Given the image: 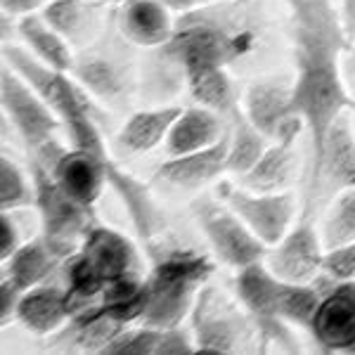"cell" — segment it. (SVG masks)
<instances>
[{"label":"cell","instance_id":"6da1fadb","mask_svg":"<svg viewBox=\"0 0 355 355\" xmlns=\"http://www.w3.org/2000/svg\"><path fill=\"white\" fill-rule=\"evenodd\" d=\"M294 48V100L306 121L311 162L322 152L324 137L355 100L346 88V55L351 50L339 8L331 0H287Z\"/></svg>","mask_w":355,"mask_h":355},{"label":"cell","instance_id":"7a4b0ae2","mask_svg":"<svg viewBox=\"0 0 355 355\" xmlns=\"http://www.w3.org/2000/svg\"><path fill=\"white\" fill-rule=\"evenodd\" d=\"M259 43L256 24L239 0H223L175 19L173 36L152 57L150 88L187 85L199 73L227 69Z\"/></svg>","mask_w":355,"mask_h":355},{"label":"cell","instance_id":"3957f363","mask_svg":"<svg viewBox=\"0 0 355 355\" xmlns=\"http://www.w3.org/2000/svg\"><path fill=\"white\" fill-rule=\"evenodd\" d=\"M3 62L12 67L60 116L69 140H71V147H81V150L100 154V157H110L102 130L95 121L93 110H90L85 88L78 81L69 78V71H60V69L45 64L36 55L12 43L3 45Z\"/></svg>","mask_w":355,"mask_h":355},{"label":"cell","instance_id":"277c9868","mask_svg":"<svg viewBox=\"0 0 355 355\" xmlns=\"http://www.w3.org/2000/svg\"><path fill=\"white\" fill-rule=\"evenodd\" d=\"M216 272V263L192 249H173L147 277V311L140 324L168 329L190 320L199 291Z\"/></svg>","mask_w":355,"mask_h":355},{"label":"cell","instance_id":"5b68a950","mask_svg":"<svg viewBox=\"0 0 355 355\" xmlns=\"http://www.w3.org/2000/svg\"><path fill=\"white\" fill-rule=\"evenodd\" d=\"M190 327L197 351L194 355H232L263 351L259 331L239 299H232L211 279L199 291L190 313Z\"/></svg>","mask_w":355,"mask_h":355},{"label":"cell","instance_id":"8992f818","mask_svg":"<svg viewBox=\"0 0 355 355\" xmlns=\"http://www.w3.org/2000/svg\"><path fill=\"white\" fill-rule=\"evenodd\" d=\"M28 171L36 185L33 209L38 211V218H41V234L64 256H71L73 251H78L85 234L97 225L93 206L78 202L67 190H62L53 171L38 159L28 157Z\"/></svg>","mask_w":355,"mask_h":355},{"label":"cell","instance_id":"52a82bcc","mask_svg":"<svg viewBox=\"0 0 355 355\" xmlns=\"http://www.w3.org/2000/svg\"><path fill=\"white\" fill-rule=\"evenodd\" d=\"M190 211L209 249L223 266L237 272L266 259L268 246L220 197L214 199L209 194H202L190 204Z\"/></svg>","mask_w":355,"mask_h":355},{"label":"cell","instance_id":"ba28073f","mask_svg":"<svg viewBox=\"0 0 355 355\" xmlns=\"http://www.w3.org/2000/svg\"><path fill=\"white\" fill-rule=\"evenodd\" d=\"M355 187V125L353 114H341L324 137L322 152L308 166L306 211H324L331 199Z\"/></svg>","mask_w":355,"mask_h":355},{"label":"cell","instance_id":"9c48e42d","mask_svg":"<svg viewBox=\"0 0 355 355\" xmlns=\"http://www.w3.org/2000/svg\"><path fill=\"white\" fill-rule=\"evenodd\" d=\"M277 289L279 279L268 270L263 261L246 266L234 275V296L249 313L263 351L279 348L284 353H296L299 346L291 334V324L284 322L277 311Z\"/></svg>","mask_w":355,"mask_h":355},{"label":"cell","instance_id":"30bf717a","mask_svg":"<svg viewBox=\"0 0 355 355\" xmlns=\"http://www.w3.org/2000/svg\"><path fill=\"white\" fill-rule=\"evenodd\" d=\"M242 114L270 142H296L306 130V121L296 110L294 81L284 76L254 78L244 88Z\"/></svg>","mask_w":355,"mask_h":355},{"label":"cell","instance_id":"8fae6325","mask_svg":"<svg viewBox=\"0 0 355 355\" xmlns=\"http://www.w3.org/2000/svg\"><path fill=\"white\" fill-rule=\"evenodd\" d=\"M0 107L28 154L57 140V133L64 128L48 102L5 62L0 69Z\"/></svg>","mask_w":355,"mask_h":355},{"label":"cell","instance_id":"7c38bea8","mask_svg":"<svg viewBox=\"0 0 355 355\" xmlns=\"http://www.w3.org/2000/svg\"><path fill=\"white\" fill-rule=\"evenodd\" d=\"M218 197L251 227V232L266 246L279 242L291 230L296 216L294 192H259L249 190V187L223 185Z\"/></svg>","mask_w":355,"mask_h":355},{"label":"cell","instance_id":"4fadbf2b","mask_svg":"<svg viewBox=\"0 0 355 355\" xmlns=\"http://www.w3.org/2000/svg\"><path fill=\"white\" fill-rule=\"evenodd\" d=\"M324 259L327 249L320 230L311 220H301L299 225H291L279 242L268 246L263 263L282 282L311 284L324 275Z\"/></svg>","mask_w":355,"mask_h":355},{"label":"cell","instance_id":"5bb4252c","mask_svg":"<svg viewBox=\"0 0 355 355\" xmlns=\"http://www.w3.org/2000/svg\"><path fill=\"white\" fill-rule=\"evenodd\" d=\"M308 331L322 353L355 355V279H329Z\"/></svg>","mask_w":355,"mask_h":355},{"label":"cell","instance_id":"9a60e30c","mask_svg":"<svg viewBox=\"0 0 355 355\" xmlns=\"http://www.w3.org/2000/svg\"><path fill=\"white\" fill-rule=\"evenodd\" d=\"M78 254L90 266V270L100 277L105 289L116 279L140 275L142 268L135 244L123 232L100 225V223L85 234V239L78 246Z\"/></svg>","mask_w":355,"mask_h":355},{"label":"cell","instance_id":"2e32d148","mask_svg":"<svg viewBox=\"0 0 355 355\" xmlns=\"http://www.w3.org/2000/svg\"><path fill=\"white\" fill-rule=\"evenodd\" d=\"M119 33L135 48L157 50L173 36V10L164 0H125L116 12Z\"/></svg>","mask_w":355,"mask_h":355},{"label":"cell","instance_id":"e0dca14e","mask_svg":"<svg viewBox=\"0 0 355 355\" xmlns=\"http://www.w3.org/2000/svg\"><path fill=\"white\" fill-rule=\"evenodd\" d=\"M125 327H130V324H123L121 320L112 318L110 313L102 311L100 303H93V306L78 311L60 331H55V339L50 343H53V348L64 353L105 355L110 343Z\"/></svg>","mask_w":355,"mask_h":355},{"label":"cell","instance_id":"ac0fdd59","mask_svg":"<svg viewBox=\"0 0 355 355\" xmlns=\"http://www.w3.org/2000/svg\"><path fill=\"white\" fill-rule=\"evenodd\" d=\"M107 164H110V157L71 147V150H64L50 171L62 185V190H67L78 202L95 206L97 199L102 197V190L110 185Z\"/></svg>","mask_w":355,"mask_h":355},{"label":"cell","instance_id":"d6986e66","mask_svg":"<svg viewBox=\"0 0 355 355\" xmlns=\"http://www.w3.org/2000/svg\"><path fill=\"white\" fill-rule=\"evenodd\" d=\"M107 0H50L43 17L53 24L71 48H88L100 41L105 28Z\"/></svg>","mask_w":355,"mask_h":355},{"label":"cell","instance_id":"ffe728a7","mask_svg":"<svg viewBox=\"0 0 355 355\" xmlns=\"http://www.w3.org/2000/svg\"><path fill=\"white\" fill-rule=\"evenodd\" d=\"M227 171V135L220 142L180 157H168L159 166L157 175L164 182L187 192H199Z\"/></svg>","mask_w":355,"mask_h":355},{"label":"cell","instance_id":"44dd1931","mask_svg":"<svg viewBox=\"0 0 355 355\" xmlns=\"http://www.w3.org/2000/svg\"><path fill=\"white\" fill-rule=\"evenodd\" d=\"M71 306H69L64 284H38L21 294L17 306L15 320L26 331L36 336H48L60 331L71 320Z\"/></svg>","mask_w":355,"mask_h":355},{"label":"cell","instance_id":"7402d4cb","mask_svg":"<svg viewBox=\"0 0 355 355\" xmlns=\"http://www.w3.org/2000/svg\"><path fill=\"white\" fill-rule=\"evenodd\" d=\"M107 178H110V185L121 197L125 214H128V218L142 242H152L154 237H159L166 230V216L159 209V204L154 202L152 192L147 190L145 182L133 178L128 171H123L121 166L114 164L112 159L107 164Z\"/></svg>","mask_w":355,"mask_h":355},{"label":"cell","instance_id":"603a6c76","mask_svg":"<svg viewBox=\"0 0 355 355\" xmlns=\"http://www.w3.org/2000/svg\"><path fill=\"white\" fill-rule=\"evenodd\" d=\"M71 71L90 95H95L102 102H112V105L128 100L137 85L128 67L121 64V62H114V57L110 55L100 53H90L78 62H73Z\"/></svg>","mask_w":355,"mask_h":355},{"label":"cell","instance_id":"cb8c5ba5","mask_svg":"<svg viewBox=\"0 0 355 355\" xmlns=\"http://www.w3.org/2000/svg\"><path fill=\"white\" fill-rule=\"evenodd\" d=\"M67 259L69 256L38 234L21 244L8 261H3V277L12 279L21 291H26L48 282L57 270H62Z\"/></svg>","mask_w":355,"mask_h":355},{"label":"cell","instance_id":"d4e9b609","mask_svg":"<svg viewBox=\"0 0 355 355\" xmlns=\"http://www.w3.org/2000/svg\"><path fill=\"white\" fill-rule=\"evenodd\" d=\"M225 135L227 130L223 123V114L206 110L202 105L187 107L180 112L168 137H166V154L180 157V154L206 150V147L220 142Z\"/></svg>","mask_w":355,"mask_h":355},{"label":"cell","instance_id":"484cf974","mask_svg":"<svg viewBox=\"0 0 355 355\" xmlns=\"http://www.w3.org/2000/svg\"><path fill=\"white\" fill-rule=\"evenodd\" d=\"M180 112L182 107L178 105H159L150 107V110L133 112L119 130V145L130 154H145L157 150L162 142H166Z\"/></svg>","mask_w":355,"mask_h":355},{"label":"cell","instance_id":"4316f807","mask_svg":"<svg viewBox=\"0 0 355 355\" xmlns=\"http://www.w3.org/2000/svg\"><path fill=\"white\" fill-rule=\"evenodd\" d=\"M17 36L24 41L26 50L36 55L45 64L60 69V71H71L73 69V48L62 36L57 28L43 17V12H31L17 17Z\"/></svg>","mask_w":355,"mask_h":355},{"label":"cell","instance_id":"83f0119b","mask_svg":"<svg viewBox=\"0 0 355 355\" xmlns=\"http://www.w3.org/2000/svg\"><path fill=\"white\" fill-rule=\"evenodd\" d=\"M296 142H270L254 168L242 175V185L259 192H282L289 190L296 178Z\"/></svg>","mask_w":355,"mask_h":355},{"label":"cell","instance_id":"f1b7e54d","mask_svg":"<svg viewBox=\"0 0 355 355\" xmlns=\"http://www.w3.org/2000/svg\"><path fill=\"white\" fill-rule=\"evenodd\" d=\"M270 147V140L256 128L242 110H234V121L227 130V173L246 175Z\"/></svg>","mask_w":355,"mask_h":355},{"label":"cell","instance_id":"f546056e","mask_svg":"<svg viewBox=\"0 0 355 355\" xmlns=\"http://www.w3.org/2000/svg\"><path fill=\"white\" fill-rule=\"evenodd\" d=\"M97 303L102 311L121 320L123 324H140L142 315L147 311V279H142L140 275L116 279L102 291Z\"/></svg>","mask_w":355,"mask_h":355},{"label":"cell","instance_id":"4dcf8cb0","mask_svg":"<svg viewBox=\"0 0 355 355\" xmlns=\"http://www.w3.org/2000/svg\"><path fill=\"white\" fill-rule=\"evenodd\" d=\"M318 230L327 251L355 242V187L339 192L324 206Z\"/></svg>","mask_w":355,"mask_h":355},{"label":"cell","instance_id":"1f68e13d","mask_svg":"<svg viewBox=\"0 0 355 355\" xmlns=\"http://www.w3.org/2000/svg\"><path fill=\"white\" fill-rule=\"evenodd\" d=\"M322 294L324 289L318 287V279L311 284H294L279 279V289H277L279 318L287 324H291V327L311 329L318 306L322 301Z\"/></svg>","mask_w":355,"mask_h":355},{"label":"cell","instance_id":"d6a6232c","mask_svg":"<svg viewBox=\"0 0 355 355\" xmlns=\"http://www.w3.org/2000/svg\"><path fill=\"white\" fill-rule=\"evenodd\" d=\"M190 90L197 105L206 107V110H214L218 114H234V85L232 76L227 69H214V71L199 73L197 78H192L185 85Z\"/></svg>","mask_w":355,"mask_h":355},{"label":"cell","instance_id":"836d02e7","mask_svg":"<svg viewBox=\"0 0 355 355\" xmlns=\"http://www.w3.org/2000/svg\"><path fill=\"white\" fill-rule=\"evenodd\" d=\"M36 204V185L31 171H24L12 157H0V211L28 209Z\"/></svg>","mask_w":355,"mask_h":355},{"label":"cell","instance_id":"e575fe53","mask_svg":"<svg viewBox=\"0 0 355 355\" xmlns=\"http://www.w3.org/2000/svg\"><path fill=\"white\" fill-rule=\"evenodd\" d=\"M159 341H162V329L140 324V327H125L116 336L105 355H157Z\"/></svg>","mask_w":355,"mask_h":355},{"label":"cell","instance_id":"d590c367","mask_svg":"<svg viewBox=\"0 0 355 355\" xmlns=\"http://www.w3.org/2000/svg\"><path fill=\"white\" fill-rule=\"evenodd\" d=\"M324 275L336 282H351L355 279V242L327 251L324 259Z\"/></svg>","mask_w":355,"mask_h":355},{"label":"cell","instance_id":"8d00e7d4","mask_svg":"<svg viewBox=\"0 0 355 355\" xmlns=\"http://www.w3.org/2000/svg\"><path fill=\"white\" fill-rule=\"evenodd\" d=\"M194 351H197V343L187 331H182L180 327L162 329L157 355H194Z\"/></svg>","mask_w":355,"mask_h":355},{"label":"cell","instance_id":"74e56055","mask_svg":"<svg viewBox=\"0 0 355 355\" xmlns=\"http://www.w3.org/2000/svg\"><path fill=\"white\" fill-rule=\"evenodd\" d=\"M19 246V225L12 218V211H0V261H8Z\"/></svg>","mask_w":355,"mask_h":355},{"label":"cell","instance_id":"f35d334b","mask_svg":"<svg viewBox=\"0 0 355 355\" xmlns=\"http://www.w3.org/2000/svg\"><path fill=\"white\" fill-rule=\"evenodd\" d=\"M21 291L12 279L3 277L0 279V324H10L17 315V306H19V299H21Z\"/></svg>","mask_w":355,"mask_h":355},{"label":"cell","instance_id":"ab89813d","mask_svg":"<svg viewBox=\"0 0 355 355\" xmlns=\"http://www.w3.org/2000/svg\"><path fill=\"white\" fill-rule=\"evenodd\" d=\"M0 5H3V15L24 17L45 8V0H0Z\"/></svg>","mask_w":355,"mask_h":355},{"label":"cell","instance_id":"60d3db41","mask_svg":"<svg viewBox=\"0 0 355 355\" xmlns=\"http://www.w3.org/2000/svg\"><path fill=\"white\" fill-rule=\"evenodd\" d=\"M339 17L348 41L355 43V0H339Z\"/></svg>","mask_w":355,"mask_h":355},{"label":"cell","instance_id":"b9f144b4","mask_svg":"<svg viewBox=\"0 0 355 355\" xmlns=\"http://www.w3.org/2000/svg\"><path fill=\"white\" fill-rule=\"evenodd\" d=\"M175 15H185V12H194V10L202 8H211L216 3H223V0H164Z\"/></svg>","mask_w":355,"mask_h":355},{"label":"cell","instance_id":"7bdbcfd3","mask_svg":"<svg viewBox=\"0 0 355 355\" xmlns=\"http://www.w3.org/2000/svg\"><path fill=\"white\" fill-rule=\"evenodd\" d=\"M343 67H346V76L355 78V43L351 45V50H348V55H346V62H343Z\"/></svg>","mask_w":355,"mask_h":355},{"label":"cell","instance_id":"ee69618b","mask_svg":"<svg viewBox=\"0 0 355 355\" xmlns=\"http://www.w3.org/2000/svg\"><path fill=\"white\" fill-rule=\"evenodd\" d=\"M351 114H353V125H355V105H353V110H351Z\"/></svg>","mask_w":355,"mask_h":355},{"label":"cell","instance_id":"f6af8a7d","mask_svg":"<svg viewBox=\"0 0 355 355\" xmlns=\"http://www.w3.org/2000/svg\"><path fill=\"white\" fill-rule=\"evenodd\" d=\"M112 3H125V0H112Z\"/></svg>","mask_w":355,"mask_h":355},{"label":"cell","instance_id":"bcb514c9","mask_svg":"<svg viewBox=\"0 0 355 355\" xmlns=\"http://www.w3.org/2000/svg\"><path fill=\"white\" fill-rule=\"evenodd\" d=\"M45 3H50V0H45Z\"/></svg>","mask_w":355,"mask_h":355}]
</instances>
